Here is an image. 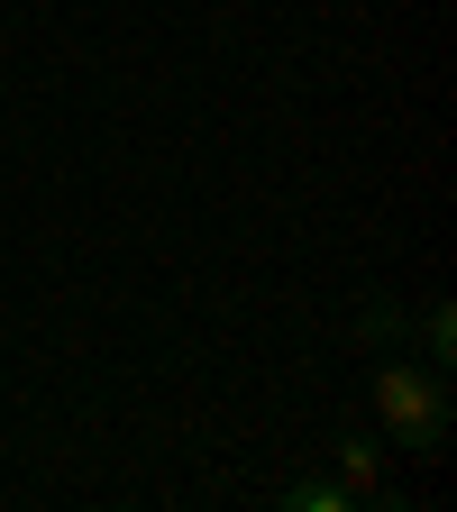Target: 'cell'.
I'll return each mask as SVG.
<instances>
[{"mask_svg": "<svg viewBox=\"0 0 457 512\" xmlns=\"http://www.w3.org/2000/svg\"><path fill=\"white\" fill-rule=\"evenodd\" d=\"M375 421H384V439H394V448L430 458V448L448 439V421H457V394H448L439 366H421V357H384V366H375Z\"/></svg>", "mask_w": 457, "mask_h": 512, "instance_id": "1", "label": "cell"}, {"mask_svg": "<svg viewBox=\"0 0 457 512\" xmlns=\"http://www.w3.org/2000/svg\"><path fill=\"white\" fill-rule=\"evenodd\" d=\"M357 339H375V348H421V366H457V311L448 302H421V311H403V302H366L357 311Z\"/></svg>", "mask_w": 457, "mask_h": 512, "instance_id": "2", "label": "cell"}, {"mask_svg": "<svg viewBox=\"0 0 457 512\" xmlns=\"http://www.w3.org/2000/svg\"><path fill=\"white\" fill-rule=\"evenodd\" d=\"M284 503L293 512H348V485L339 476H302V485H284Z\"/></svg>", "mask_w": 457, "mask_h": 512, "instance_id": "4", "label": "cell"}, {"mask_svg": "<svg viewBox=\"0 0 457 512\" xmlns=\"http://www.w3.org/2000/svg\"><path fill=\"white\" fill-rule=\"evenodd\" d=\"M330 458H339L348 503H394V494H384V476H375V439H330Z\"/></svg>", "mask_w": 457, "mask_h": 512, "instance_id": "3", "label": "cell"}]
</instances>
